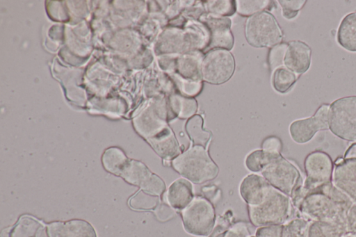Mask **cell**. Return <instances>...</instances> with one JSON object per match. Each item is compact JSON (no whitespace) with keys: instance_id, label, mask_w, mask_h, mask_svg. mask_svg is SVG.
Returning a JSON list of instances; mask_svg holds the SVG:
<instances>
[{"instance_id":"obj_1","label":"cell","mask_w":356,"mask_h":237,"mask_svg":"<svg viewBox=\"0 0 356 237\" xmlns=\"http://www.w3.org/2000/svg\"><path fill=\"white\" fill-rule=\"evenodd\" d=\"M353 202L331 182L307 194L296 207L298 214L311 221L346 226L347 212Z\"/></svg>"},{"instance_id":"obj_2","label":"cell","mask_w":356,"mask_h":237,"mask_svg":"<svg viewBox=\"0 0 356 237\" xmlns=\"http://www.w3.org/2000/svg\"><path fill=\"white\" fill-rule=\"evenodd\" d=\"M172 168L184 178L195 183H203L218 176L219 168L207 148L191 145L171 162Z\"/></svg>"},{"instance_id":"obj_3","label":"cell","mask_w":356,"mask_h":237,"mask_svg":"<svg viewBox=\"0 0 356 237\" xmlns=\"http://www.w3.org/2000/svg\"><path fill=\"white\" fill-rule=\"evenodd\" d=\"M295 210L291 198L273 186L261 204L248 206L249 219L257 227L283 225L294 217Z\"/></svg>"},{"instance_id":"obj_4","label":"cell","mask_w":356,"mask_h":237,"mask_svg":"<svg viewBox=\"0 0 356 237\" xmlns=\"http://www.w3.org/2000/svg\"><path fill=\"white\" fill-rule=\"evenodd\" d=\"M304 167L306 177L303 186L291 198L295 209L307 194L332 181L334 163L327 153L318 150L309 153L305 159Z\"/></svg>"},{"instance_id":"obj_5","label":"cell","mask_w":356,"mask_h":237,"mask_svg":"<svg viewBox=\"0 0 356 237\" xmlns=\"http://www.w3.org/2000/svg\"><path fill=\"white\" fill-rule=\"evenodd\" d=\"M245 36L254 47H273L281 43L283 33L275 17L264 10L248 18Z\"/></svg>"},{"instance_id":"obj_6","label":"cell","mask_w":356,"mask_h":237,"mask_svg":"<svg viewBox=\"0 0 356 237\" xmlns=\"http://www.w3.org/2000/svg\"><path fill=\"white\" fill-rule=\"evenodd\" d=\"M181 216L184 230L198 237H208L216 222L213 205L207 198L196 196L182 211Z\"/></svg>"},{"instance_id":"obj_7","label":"cell","mask_w":356,"mask_h":237,"mask_svg":"<svg viewBox=\"0 0 356 237\" xmlns=\"http://www.w3.org/2000/svg\"><path fill=\"white\" fill-rule=\"evenodd\" d=\"M329 130L337 137L356 142V96L339 98L330 104Z\"/></svg>"},{"instance_id":"obj_8","label":"cell","mask_w":356,"mask_h":237,"mask_svg":"<svg viewBox=\"0 0 356 237\" xmlns=\"http://www.w3.org/2000/svg\"><path fill=\"white\" fill-rule=\"evenodd\" d=\"M261 173L272 186L290 198L303 186L304 179L300 170L282 155L267 165Z\"/></svg>"},{"instance_id":"obj_9","label":"cell","mask_w":356,"mask_h":237,"mask_svg":"<svg viewBox=\"0 0 356 237\" xmlns=\"http://www.w3.org/2000/svg\"><path fill=\"white\" fill-rule=\"evenodd\" d=\"M234 69V58L228 50L211 49L204 56L201 65L202 79L209 83L220 85L232 76Z\"/></svg>"},{"instance_id":"obj_10","label":"cell","mask_w":356,"mask_h":237,"mask_svg":"<svg viewBox=\"0 0 356 237\" xmlns=\"http://www.w3.org/2000/svg\"><path fill=\"white\" fill-rule=\"evenodd\" d=\"M120 177L128 183L138 186L143 192L152 196H162L166 189L164 181L138 161H128Z\"/></svg>"},{"instance_id":"obj_11","label":"cell","mask_w":356,"mask_h":237,"mask_svg":"<svg viewBox=\"0 0 356 237\" xmlns=\"http://www.w3.org/2000/svg\"><path fill=\"white\" fill-rule=\"evenodd\" d=\"M332 183L356 202V142L348 148L343 157L334 161Z\"/></svg>"},{"instance_id":"obj_12","label":"cell","mask_w":356,"mask_h":237,"mask_svg":"<svg viewBox=\"0 0 356 237\" xmlns=\"http://www.w3.org/2000/svg\"><path fill=\"white\" fill-rule=\"evenodd\" d=\"M329 108V104H323L312 116L292 122L289 126L291 139L298 144H305L318 131L328 130Z\"/></svg>"},{"instance_id":"obj_13","label":"cell","mask_w":356,"mask_h":237,"mask_svg":"<svg viewBox=\"0 0 356 237\" xmlns=\"http://www.w3.org/2000/svg\"><path fill=\"white\" fill-rule=\"evenodd\" d=\"M200 21L206 26L209 33L207 47L230 50L234 45V38L230 30L232 22L225 17L211 15L202 16Z\"/></svg>"},{"instance_id":"obj_14","label":"cell","mask_w":356,"mask_h":237,"mask_svg":"<svg viewBox=\"0 0 356 237\" xmlns=\"http://www.w3.org/2000/svg\"><path fill=\"white\" fill-rule=\"evenodd\" d=\"M312 49L305 42L292 40L288 42L284 66L297 75L306 72L311 65Z\"/></svg>"},{"instance_id":"obj_15","label":"cell","mask_w":356,"mask_h":237,"mask_svg":"<svg viewBox=\"0 0 356 237\" xmlns=\"http://www.w3.org/2000/svg\"><path fill=\"white\" fill-rule=\"evenodd\" d=\"M271 187L263 176L250 174L241 181L239 193L248 206H257L262 202Z\"/></svg>"},{"instance_id":"obj_16","label":"cell","mask_w":356,"mask_h":237,"mask_svg":"<svg viewBox=\"0 0 356 237\" xmlns=\"http://www.w3.org/2000/svg\"><path fill=\"white\" fill-rule=\"evenodd\" d=\"M47 227L49 237H97L92 226L83 220L52 222Z\"/></svg>"},{"instance_id":"obj_17","label":"cell","mask_w":356,"mask_h":237,"mask_svg":"<svg viewBox=\"0 0 356 237\" xmlns=\"http://www.w3.org/2000/svg\"><path fill=\"white\" fill-rule=\"evenodd\" d=\"M148 141L157 154L164 161L171 162L182 152L180 145L169 126L148 138Z\"/></svg>"},{"instance_id":"obj_18","label":"cell","mask_w":356,"mask_h":237,"mask_svg":"<svg viewBox=\"0 0 356 237\" xmlns=\"http://www.w3.org/2000/svg\"><path fill=\"white\" fill-rule=\"evenodd\" d=\"M251 235L247 224L236 221L233 213L229 210L218 218L208 237H250Z\"/></svg>"},{"instance_id":"obj_19","label":"cell","mask_w":356,"mask_h":237,"mask_svg":"<svg viewBox=\"0 0 356 237\" xmlns=\"http://www.w3.org/2000/svg\"><path fill=\"white\" fill-rule=\"evenodd\" d=\"M203 55L198 51L175 56V67L172 74L195 81H201V65Z\"/></svg>"},{"instance_id":"obj_20","label":"cell","mask_w":356,"mask_h":237,"mask_svg":"<svg viewBox=\"0 0 356 237\" xmlns=\"http://www.w3.org/2000/svg\"><path fill=\"white\" fill-rule=\"evenodd\" d=\"M168 204L175 210L182 211L193 199V187L190 181L179 178L168 187L166 193Z\"/></svg>"},{"instance_id":"obj_21","label":"cell","mask_w":356,"mask_h":237,"mask_svg":"<svg viewBox=\"0 0 356 237\" xmlns=\"http://www.w3.org/2000/svg\"><path fill=\"white\" fill-rule=\"evenodd\" d=\"M168 109L169 122L175 118L189 119L195 115L197 103L194 98L172 93L169 97Z\"/></svg>"},{"instance_id":"obj_22","label":"cell","mask_w":356,"mask_h":237,"mask_svg":"<svg viewBox=\"0 0 356 237\" xmlns=\"http://www.w3.org/2000/svg\"><path fill=\"white\" fill-rule=\"evenodd\" d=\"M337 40L348 51H356V11L348 13L339 24Z\"/></svg>"},{"instance_id":"obj_23","label":"cell","mask_w":356,"mask_h":237,"mask_svg":"<svg viewBox=\"0 0 356 237\" xmlns=\"http://www.w3.org/2000/svg\"><path fill=\"white\" fill-rule=\"evenodd\" d=\"M203 124L202 117L195 114L186 121L185 131L193 145H200L207 148L211 139V133L204 129Z\"/></svg>"},{"instance_id":"obj_24","label":"cell","mask_w":356,"mask_h":237,"mask_svg":"<svg viewBox=\"0 0 356 237\" xmlns=\"http://www.w3.org/2000/svg\"><path fill=\"white\" fill-rule=\"evenodd\" d=\"M44 228V224L35 218L23 215L17 223L6 231V237H35Z\"/></svg>"},{"instance_id":"obj_25","label":"cell","mask_w":356,"mask_h":237,"mask_svg":"<svg viewBox=\"0 0 356 237\" xmlns=\"http://www.w3.org/2000/svg\"><path fill=\"white\" fill-rule=\"evenodd\" d=\"M346 227L329 222L311 221L309 237H346Z\"/></svg>"},{"instance_id":"obj_26","label":"cell","mask_w":356,"mask_h":237,"mask_svg":"<svg viewBox=\"0 0 356 237\" xmlns=\"http://www.w3.org/2000/svg\"><path fill=\"white\" fill-rule=\"evenodd\" d=\"M102 161L104 169L108 172L116 176H120L124 167L129 160L120 149L111 148L104 152Z\"/></svg>"},{"instance_id":"obj_27","label":"cell","mask_w":356,"mask_h":237,"mask_svg":"<svg viewBox=\"0 0 356 237\" xmlns=\"http://www.w3.org/2000/svg\"><path fill=\"white\" fill-rule=\"evenodd\" d=\"M280 155L281 153L269 152L262 149H257L246 156L245 165L248 170L252 172H261L267 165Z\"/></svg>"},{"instance_id":"obj_28","label":"cell","mask_w":356,"mask_h":237,"mask_svg":"<svg viewBox=\"0 0 356 237\" xmlns=\"http://www.w3.org/2000/svg\"><path fill=\"white\" fill-rule=\"evenodd\" d=\"M298 75L284 66L273 71L272 85L273 88L280 93H286L296 83Z\"/></svg>"},{"instance_id":"obj_29","label":"cell","mask_w":356,"mask_h":237,"mask_svg":"<svg viewBox=\"0 0 356 237\" xmlns=\"http://www.w3.org/2000/svg\"><path fill=\"white\" fill-rule=\"evenodd\" d=\"M310 222L298 214L282 225V237H309Z\"/></svg>"},{"instance_id":"obj_30","label":"cell","mask_w":356,"mask_h":237,"mask_svg":"<svg viewBox=\"0 0 356 237\" xmlns=\"http://www.w3.org/2000/svg\"><path fill=\"white\" fill-rule=\"evenodd\" d=\"M158 197L147 194L140 189L130 198L129 204L134 210H154L159 204Z\"/></svg>"},{"instance_id":"obj_31","label":"cell","mask_w":356,"mask_h":237,"mask_svg":"<svg viewBox=\"0 0 356 237\" xmlns=\"http://www.w3.org/2000/svg\"><path fill=\"white\" fill-rule=\"evenodd\" d=\"M204 3L206 10L213 16L232 15L236 12L235 1H207Z\"/></svg>"},{"instance_id":"obj_32","label":"cell","mask_w":356,"mask_h":237,"mask_svg":"<svg viewBox=\"0 0 356 237\" xmlns=\"http://www.w3.org/2000/svg\"><path fill=\"white\" fill-rule=\"evenodd\" d=\"M172 79L181 95L192 97L199 94L202 90V82L184 79L177 74H172Z\"/></svg>"},{"instance_id":"obj_33","label":"cell","mask_w":356,"mask_h":237,"mask_svg":"<svg viewBox=\"0 0 356 237\" xmlns=\"http://www.w3.org/2000/svg\"><path fill=\"white\" fill-rule=\"evenodd\" d=\"M236 12L243 16H252L264 11L270 6V1H235Z\"/></svg>"},{"instance_id":"obj_34","label":"cell","mask_w":356,"mask_h":237,"mask_svg":"<svg viewBox=\"0 0 356 237\" xmlns=\"http://www.w3.org/2000/svg\"><path fill=\"white\" fill-rule=\"evenodd\" d=\"M282 16L286 19H293L297 17L299 11L305 6L306 0H280Z\"/></svg>"},{"instance_id":"obj_35","label":"cell","mask_w":356,"mask_h":237,"mask_svg":"<svg viewBox=\"0 0 356 237\" xmlns=\"http://www.w3.org/2000/svg\"><path fill=\"white\" fill-rule=\"evenodd\" d=\"M288 43L281 42L271 47L268 54V63L272 70L284 66V59Z\"/></svg>"},{"instance_id":"obj_36","label":"cell","mask_w":356,"mask_h":237,"mask_svg":"<svg viewBox=\"0 0 356 237\" xmlns=\"http://www.w3.org/2000/svg\"><path fill=\"white\" fill-rule=\"evenodd\" d=\"M282 225L259 227L255 231V237H282Z\"/></svg>"},{"instance_id":"obj_37","label":"cell","mask_w":356,"mask_h":237,"mask_svg":"<svg viewBox=\"0 0 356 237\" xmlns=\"http://www.w3.org/2000/svg\"><path fill=\"white\" fill-rule=\"evenodd\" d=\"M346 227L348 235L356 236V202L352 204L347 212Z\"/></svg>"},{"instance_id":"obj_38","label":"cell","mask_w":356,"mask_h":237,"mask_svg":"<svg viewBox=\"0 0 356 237\" xmlns=\"http://www.w3.org/2000/svg\"><path fill=\"white\" fill-rule=\"evenodd\" d=\"M282 147V141L276 136L267 137L261 144V149L269 152L280 153Z\"/></svg>"},{"instance_id":"obj_39","label":"cell","mask_w":356,"mask_h":237,"mask_svg":"<svg viewBox=\"0 0 356 237\" xmlns=\"http://www.w3.org/2000/svg\"><path fill=\"white\" fill-rule=\"evenodd\" d=\"M154 211L158 220L161 221H166L173 217L175 214V209L170 205L161 203L159 204Z\"/></svg>"},{"instance_id":"obj_40","label":"cell","mask_w":356,"mask_h":237,"mask_svg":"<svg viewBox=\"0 0 356 237\" xmlns=\"http://www.w3.org/2000/svg\"><path fill=\"white\" fill-rule=\"evenodd\" d=\"M346 237H356V236H351V235H347Z\"/></svg>"},{"instance_id":"obj_41","label":"cell","mask_w":356,"mask_h":237,"mask_svg":"<svg viewBox=\"0 0 356 237\" xmlns=\"http://www.w3.org/2000/svg\"><path fill=\"white\" fill-rule=\"evenodd\" d=\"M250 237H255L254 236L251 235Z\"/></svg>"}]
</instances>
